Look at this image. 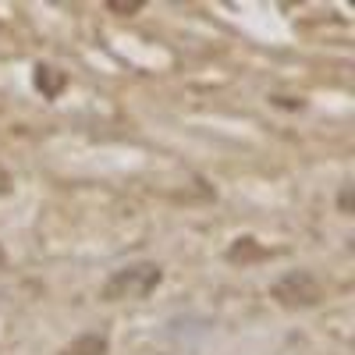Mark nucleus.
Listing matches in <instances>:
<instances>
[{"mask_svg":"<svg viewBox=\"0 0 355 355\" xmlns=\"http://www.w3.org/2000/svg\"><path fill=\"white\" fill-rule=\"evenodd\" d=\"M164 281V270L157 263L142 259L132 266H121L107 277V284L100 288V299L103 302H139V299H150L157 291V284Z\"/></svg>","mask_w":355,"mask_h":355,"instance_id":"1","label":"nucleus"},{"mask_svg":"<svg viewBox=\"0 0 355 355\" xmlns=\"http://www.w3.org/2000/svg\"><path fill=\"white\" fill-rule=\"evenodd\" d=\"M274 299L284 309H306V306H316L323 299V284L309 270H291L274 284Z\"/></svg>","mask_w":355,"mask_h":355,"instance_id":"2","label":"nucleus"},{"mask_svg":"<svg viewBox=\"0 0 355 355\" xmlns=\"http://www.w3.org/2000/svg\"><path fill=\"white\" fill-rule=\"evenodd\" d=\"M36 89L46 96V100H57L64 93V85H68V75L61 68H53V64H36Z\"/></svg>","mask_w":355,"mask_h":355,"instance_id":"3","label":"nucleus"},{"mask_svg":"<svg viewBox=\"0 0 355 355\" xmlns=\"http://www.w3.org/2000/svg\"><path fill=\"white\" fill-rule=\"evenodd\" d=\"M270 256H274V249H263L256 239H239V242L227 249V259L231 263H242V266H249L256 259H270Z\"/></svg>","mask_w":355,"mask_h":355,"instance_id":"4","label":"nucleus"},{"mask_svg":"<svg viewBox=\"0 0 355 355\" xmlns=\"http://www.w3.org/2000/svg\"><path fill=\"white\" fill-rule=\"evenodd\" d=\"M61 355H110V341L103 334H82L61 348Z\"/></svg>","mask_w":355,"mask_h":355,"instance_id":"5","label":"nucleus"},{"mask_svg":"<svg viewBox=\"0 0 355 355\" xmlns=\"http://www.w3.org/2000/svg\"><path fill=\"white\" fill-rule=\"evenodd\" d=\"M107 11L121 15V18H132V15L142 11V0H128V4H121V0H107Z\"/></svg>","mask_w":355,"mask_h":355,"instance_id":"6","label":"nucleus"},{"mask_svg":"<svg viewBox=\"0 0 355 355\" xmlns=\"http://www.w3.org/2000/svg\"><path fill=\"white\" fill-rule=\"evenodd\" d=\"M11 185H15V182H11V174H8V167L0 164V196H8V192H11Z\"/></svg>","mask_w":355,"mask_h":355,"instance_id":"7","label":"nucleus"},{"mask_svg":"<svg viewBox=\"0 0 355 355\" xmlns=\"http://www.w3.org/2000/svg\"><path fill=\"white\" fill-rule=\"evenodd\" d=\"M8 263V252H4V245H0V266H4Z\"/></svg>","mask_w":355,"mask_h":355,"instance_id":"8","label":"nucleus"}]
</instances>
